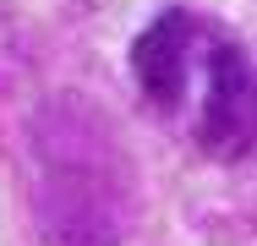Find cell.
<instances>
[{
  "label": "cell",
  "instance_id": "obj_1",
  "mask_svg": "<svg viewBox=\"0 0 257 246\" xmlns=\"http://www.w3.org/2000/svg\"><path fill=\"white\" fill-rule=\"evenodd\" d=\"M143 104L203 159H257V60L246 44L186 6L159 11L132 44Z\"/></svg>",
  "mask_w": 257,
  "mask_h": 246
},
{
  "label": "cell",
  "instance_id": "obj_2",
  "mask_svg": "<svg viewBox=\"0 0 257 246\" xmlns=\"http://www.w3.org/2000/svg\"><path fill=\"white\" fill-rule=\"evenodd\" d=\"M93 132L77 126V109H60L44 120V175H39V208L55 246H82L93 230L99 246L120 241V213H115V164L109 153L88 143Z\"/></svg>",
  "mask_w": 257,
  "mask_h": 246
}]
</instances>
